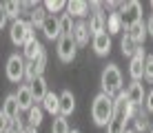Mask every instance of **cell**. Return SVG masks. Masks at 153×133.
I'll use <instances>...</instances> for the list:
<instances>
[{
  "label": "cell",
  "instance_id": "44dd1931",
  "mask_svg": "<svg viewBox=\"0 0 153 133\" xmlns=\"http://www.w3.org/2000/svg\"><path fill=\"white\" fill-rule=\"evenodd\" d=\"M67 13L71 18H84V16H89V2L71 0V2H67Z\"/></svg>",
  "mask_w": 153,
  "mask_h": 133
},
{
  "label": "cell",
  "instance_id": "d6986e66",
  "mask_svg": "<svg viewBox=\"0 0 153 133\" xmlns=\"http://www.w3.org/2000/svg\"><path fill=\"white\" fill-rule=\"evenodd\" d=\"M73 40H76V45L78 47H84V45H89V27H87V22L84 20H78L76 22V27H73Z\"/></svg>",
  "mask_w": 153,
  "mask_h": 133
},
{
  "label": "cell",
  "instance_id": "3957f363",
  "mask_svg": "<svg viewBox=\"0 0 153 133\" xmlns=\"http://www.w3.org/2000/svg\"><path fill=\"white\" fill-rule=\"evenodd\" d=\"M102 7L104 4L102 2H89V9H91V16H89V33H91V38L93 36H98V33H102L104 31V25H107V16L102 13Z\"/></svg>",
  "mask_w": 153,
  "mask_h": 133
},
{
  "label": "cell",
  "instance_id": "9a60e30c",
  "mask_svg": "<svg viewBox=\"0 0 153 133\" xmlns=\"http://www.w3.org/2000/svg\"><path fill=\"white\" fill-rule=\"evenodd\" d=\"M58 98H60V115L62 118H67V115H71L73 111H76V95H73L69 89H65Z\"/></svg>",
  "mask_w": 153,
  "mask_h": 133
},
{
  "label": "cell",
  "instance_id": "ffe728a7",
  "mask_svg": "<svg viewBox=\"0 0 153 133\" xmlns=\"http://www.w3.org/2000/svg\"><path fill=\"white\" fill-rule=\"evenodd\" d=\"M42 111H47L51 115H60V98H58V93L47 91L45 100H42Z\"/></svg>",
  "mask_w": 153,
  "mask_h": 133
},
{
  "label": "cell",
  "instance_id": "f35d334b",
  "mask_svg": "<svg viewBox=\"0 0 153 133\" xmlns=\"http://www.w3.org/2000/svg\"><path fill=\"white\" fill-rule=\"evenodd\" d=\"M146 133H153V126H149V131H146Z\"/></svg>",
  "mask_w": 153,
  "mask_h": 133
},
{
  "label": "cell",
  "instance_id": "ba28073f",
  "mask_svg": "<svg viewBox=\"0 0 153 133\" xmlns=\"http://www.w3.org/2000/svg\"><path fill=\"white\" fill-rule=\"evenodd\" d=\"M144 58H146V53L142 47H138L135 53L129 58V76L133 82H140L142 76H144Z\"/></svg>",
  "mask_w": 153,
  "mask_h": 133
},
{
  "label": "cell",
  "instance_id": "5b68a950",
  "mask_svg": "<svg viewBox=\"0 0 153 133\" xmlns=\"http://www.w3.org/2000/svg\"><path fill=\"white\" fill-rule=\"evenodd\" d=\"M4 71H7V80L9 82L18 84L20 80H25V58L20 56V53H11L9 60H7Z\"/></svg>",
  "mask_w": 153,
  "mask_h": 133
},
{
  "label": "cell",
  "instance_id": "4dcf8cb0",
  "mask_svg": "<svg viewBox=\"0 0 153 133\" xmlns=\"http://www.w3.org/2000/svg\"><path fill=\"white\" fill-rule=\"evenodd\" d=\"M146 82H153V56H146L144 58V76Z\"/></svg>",
  "mask_w": 153,
  "mask_h": 133
},
{
  "label": "cell",
  "instance_id": "7402d4cb",
  "mask_svg": "<svg viewBox=\"0 0 153 133\" xmlns=\"http://www.w3.org/2000/svg\"><path fill=\"white\" fill-rule=\"evenodd\" d=\"M104 31H107L109 36H115V33H120V31H124V29H122V18H120V11H111V13L107 16Z\"/></svg>",
  "mask_w": 153,
  "mask_h": 133
},
{
  "label": "cell",
  "instance_id": "e575fe53",
  "mask_svg": "<svg viewBox=\"0 0 153 133\" xmlns=\"http://www.w3.org/2000/svg\"><path fill=\"white\" fill-rule=\"evenodd\" d=\"M7 13H4V9H2V4H0V29H4V25H7Z\"/></svg>",
  "mask_w": 153,
  "mask_h": 133
},
{
  "label": "cell",
  "instance_id": "d590c367",
  "mask_svg": "<svg viewBox=\"0 0 153 133\" xmlns=\"http://www.w3.org/2000/svg\"><path fill=\"white\" fill-rule=\"evenodd\" d=\"M25 133H38V129H33V126H27V129H25Z\"/></svg>",
  "mask_w": 153,
  "mask_h": 133
},
{
  "label": "cell",
  "instance_id": "603a6c76",
  "mask_svg": "<svg viewBox=\"0 0 153 133\" xmlns=\"http://www.w3.org/2000/svg\"><path fill=\"white\" fill-rule=\"evenodd\" d=\"M2 9H4V13H7V18H11V22H13V20H18L20 13H22V2L9 0V2H2Z\"/></svg>",
  "mask_w": 153,
  "mask_h": 133
},
{
  "label": "cell",
  "instance_id": "836d02e7",
  "mask_svg": "<svg viewBox=\"0 0 153 133\" xmlns=\"http://www.w3.org/2000/svg\"><path fill=\"white\" fill-rule=\"evenodd\" d=\"M144 27H146V36H153V13L149 16V20L144 22Z\"/></svg>",
  "mask_w": 153,
  "mask_h": 133
},
{
  "label": "cell",
  "instance_id": "ab89813d",
  "mask_svg": "<svg viewBox=\"0 0 153 133\" xmlns=\"http://www.w3.org/2000/svg\"><path fill=\"white\" fill-rule=\"evenodd\" d=\"M7 133H13V131H11V129H9V131H7Z\"/></svg>",
  "mask_w": 153,
  "mask_h": 133
},
{
  "label": "cell",
  "instance_id": "1f68e13d",
  "mask_svg": "<svg viewBox=\"0 0 153 133\" xmlns=\"http://www.w3.org/2000/svg\"><path fill=\"white\" fill-rule=\"evenodd\" d=\"M9 129H11V122H9V118L2 113V109H0V133H7Z\"/></svg>",
  "mask_w": 153,
  "mask_h": 133
},
{
  "label": "cell",
  "instance_id": "7a4b0ae2",
  "mask_svg": "<svg viewBox=\"0 0 153 133\" xmlns=\"http://www.w3.org/2000/svg\"><path fill=\"white\" fill-rule=\"evenodd\" d=\"M111 115H113V98H109L104 93H98L93 98V104H91V118L96 122V126H107Z\"/></svg>",
  "mask_w": 153,
  "mask_h": 133
},
{
  "label": "cell",
  "instance_id": "60d3db41",
  "mask_svg": "<svg viewBox=\"0 0 153 133\" xmlns=\"http://www.w3.org/2000/svg\"><path fill=\"white\" fill-rule=\"evenodd\" d=\"M151 7H153V0H151Z\"/></svg>",
  "mask_w": 153,
  "mask_h": 133
},
{
  "label": "cell",
  "instance_id": "8992f818",
  "mask_svg": "<svg viewBox=\"0 0 153 133\" xmlns=\"http://www.w3.org/2000/svg\"><path fill=\"white\" fill-rule=\"evenodd\" d=\"M29 33H33V27L29 25V20L18 18V20L11 22V27H9V38H11V42L16 47H22Z\"/></svg>",
  "mask_w": 153,
  "mask_h": 133
},
{
  "label": "cell",
  "instance_id": "7c38bea8",
  "mask_svg": "<svg viewBox=\"0 0 153 133\" xmlns=\"http://www.w3.org/2000/svg\"><path fill=\"white\" fill-rule=\"evenodd\" d=\"M91 47H93V51H96V56H100V58L109 56V53H111V36H109L107 31L93 36L91 38Z\"/></svg>",
  "mask_w": 153,
  "mask_h": 133
},
{
  "label": "cell",
  "instance_id": "cb8c5ba5",
  "mask_svg": "<svg viewBox=\"0 0 153 133\" xmlns=\"http://www.w3.org/2000/svg\"><path fill=\"white\" fill-rule=\"evenodd\" d=\"M58 22H60V33H62V36H71V33H73L76 20H73L69 13H60V16H58Z\"/></svg>",
  "mask_w": 153,
  "mask_h": 133
},
{
  "label": "cell",
  "instance_id": "f1b7e54d",
  "mask_svg": "<svg viewBox=\"0 0 153 133\" xmlns=\"http://www.w3.org/2000/svg\"><path fill=\"white\" fill-rule=\"evenodd\" d=\"M133 120H135V129H133L135 133L149 131V126H151V124H149V118H146V111H142V109H140V111H138V115H135Z\"/></svg>",
  "mask_w": 153,
  "mask_h": 133
},
{
  "label": "cell",
  "instance_id": "83f0119b",
  "mask_svg": "<svg viewBox=\"0 0 153 133\" xmlns=\"http://www.w3.org/2000/svg\"><path fill=\"white\" fill-rule=\"evenodd\" d=\"M120 49H122V56L124 58H131L135 53V49H138V47L133 45V40L129 38V33H126L124 31V36H122V42H120Z\"/></svg>",
  "mask_w": 153,
  "mask_h": 133
},
{
  "label": "cell",
  "instance_id": "4fadbf2b",
  "mask_svg": "<svg viewBox=\"0 0 153 133\" xmlns=\"http://www.w3.org/2000/svg\"><path fill=\"white\" fill-rule=\"evenodd\" d=\"M42 33H45V38L47 40H58L60 38V22H58V16H49L47 13V18H45V22H42Z\"/></svg>",
  "mask_w": 153,
  "mask_h": 133
},
{
  "label": "cell",
  "instance_id": "74e56055",
  "mask_svg": "<svg viewBox=\"0 0 153 133\" xmlns=\"http://www.w3.org/2000/svg\"><path fill=\"white\" fill-rule=\"evenodd\" d=\"M69 133H80V131H78V129H71V131H69Z\"/></svg>",
  "mask_w": 153,
  "mask_h": 133
},
{
  "label": "cell",
  "instance_id": "ac0fdd59",
  "mask_svg": "<svg viewBox=\"0 0 153 133\" xmlns=\"http://www.w3.org/2000/svg\"><path fill=\"white\" fill-rule=\"evenodd\" d=\"M2 113L9 118V122H13L16 118H20V106H18V102H16V95L13 93H9L7 98H4V102H2Z\"/></svg>",
  "mask_w": 153,
  "mask_h": 133
},
{
  "label": "cell",
  "instance_id": "2e32d148",
  "mask_svg": "<svg viewBox=\"0 0 153 133\" xmlns=\"http://www.w3.org/2000/svg\"><path fill=\"white\" fill-rule=\"evenodd\" d=\"M29 89H31V95H33V102H42L47 91H49V84H47L45 76H40V78H36L33 82L29 84Z\"/></svg>",
  "mask_w": 153,
  "mask_h": 133
},
{
  "label": "cell",
  "instance_id": "30bf717a",
  "mask_svg": "<svg viewBox=\"0 0 153 133\" xmlns=\"http://www.w3.org/2000/svg\"><path fill=\"white\" fill-rule=\"evenodd\" d=\"M42 51H45L42 42L36 38V33H29L25 45H22V58H27V62H33V60H38V56Z\"/></svg>",
  "mask_w": 153,
  "mask_h": 133
},
{
  "label": "cell",
  "instance_id": "8d00e7d4",
  "mask_svg": "<svg viewBox=\"0 0 153 133\" xmlns=\"http://www.w3.org/2000/svg\"><path fill=\"white\" fill-rule=\"evenodd\" d=\"M124 133H135V131H133V129H126V131H124Z\"/></svg>",
  "mask_w": 153,
  "mask_h": 133
},
{
  "label": "cell",
  "instance_id": "52a82bcc",
  "mask_svg": "<svg viewBox=\"0 0 153 133\" xmlns=\"http://www.w3.org/2000/svg\"><path fill=\"white\" fill-rule=\"evenodd\" d=\"M78 53V45L73 40V36H60L58 38V58L62 62H73Z\"/></svg>",
  "mask_w": 153,
  "mask_h": 133
},
{
  "label": "cell",
  "instance_id": "f546056e",
  "mask_svg": "<svg viewBox=\"0 0 153 133\" xmlns=\"http://www.w3.org/2000/svg\"><path fill=\"white\" fill-rule=\"evenodd\" d=\"M69 131H71V126H69V122H67V118L56 115L53 124H51V133H69Z\"/></svg>",
  "mask_w": 153,
  "mask_h": 133
},
{
  "label": "cell",
  "instance_id": "4316f807",
  "mask_svg": "<svg viewBox=\"0 0 153 133\" xmlns=\"http://www.w3.org/2000/svg\"><path fill=\"white\" fill-rule=\"evenodd\" d=\"M42 7H45V11L49 16H56L62 9H67V2H62V0H47V2H42Z\"/></svg>",
  "mask_w": 153,
  "mask_h": 133
},
{
  "label": "cell",
  "instance_id": "d6a6232c",
  "mask_svg": "<svg viewBox=\"0 0 153 133\" xmlns=\"http://www.w3.org/2000/svg\"><path fill=\"white\" fill-rule=\"evenodd\" d=\"M144 106H146V113H153V89L149 93H146V98H144Z\"/></svg>",
  "mask_w": 153,
  "mask_h": 133
},
{
  "label": "cell",
  "instance_id": "9c48e42d",
  "mask_svg": "<svg viewBox=\"0 0 153 133\" xmlns=\"http://www.w3.org/2000/svg\"><path fill=\"white\" fill-rule=\"evenodd\" d=\"M45 67H47V51L40 53L38 60L25 62V80H27V84H31L36 78H40L42 73H45Z\"/></svg>",
  "mask_w": 153,
  "mask_h": 133
},
{
  "label": "cell",
  "instance_id": "5bb4252c",
  "mask_svg": "<svg viewBox=\"0 0 153 133\" xmlns=\"http://www.w3.org/2000/svg\"><path fill=\"white\" fill-rule=\"evenodd\" d=\"M13 95H16V102H18L20 111H29L31 106H33V95H31L29 84H22V87H18V91H16Z\"/></svg>",
  "mask_w": 153,
  "mask_h": 133
},
{
  "label": "cell",
  "instance_id": "e0dca14e",
  "mask_svg": "<svg viewBox=\"0 0 153 133\" xmlns=\"http://www.w3.org/2000/svg\"><path fill=\"white\" fill-rule=\"evenodd\" d=\"M126 33H129V38L133 40V45L135 47H142L144 45V40H146V27H144V22H135V25H131L129 29H126Z\"/></svg>",
  "mask_w": 153,
  "mask_h": 133
},
{
  "label": "cell",
  "instance_id": "484cf974",
  "mask_svg": "<svg viewBox=\"0 0 153 133\" xmlns=\"http://www.w3.org/2000/svg\"><path fill=\"white\" fill-rule=\"evenodd\" d=\"M45 18H47V11H45V7H42V2H38L33 9H31V20H29V25H31V27H42Z\"/></svg>",
  "mask_w": 153,
  "mask_h": 133
},
{
  "label": "cell",
  "instance_id": "277c9868",
  "mask_svg": "<svg viewBox=\"0 0 153 133\" xmlns=\"http://www.w3.org/2000/svg\"><path fill=\"white\" fill-rule=\"evenodd\" d=\"M120 18H122V29L126 31L131 25H135V22L142 20V4L138 2V0L124 2L122 9H120Z\"/></svg>",
  "mask_w": 153,
  "mask_h": 133
},
{
  "label": "cell",
  "instance_id": "d4e9b609",
  "mask_svg": "<svg viewBox=\"0 0 153 133\" xmlns=\"http://www.w3.org/2000/svg\"><path fill=\"white\" fill-rule=\"evenodd\" d=\"M27 113H29V118H27L29 126H33V129H38V126L42 124V115H45V111H42V106L33 104V106H31V109L27 111Z\"/></svg>",
  "mask_w": 153,
  "mask_h": 133
},
{
  "label": "cell",
  "instance_id": "6da1fadb",
  "mask_svg": "<svg viewBox=\"0 0 153 133\" xmlns=\"http://www.w3.org/2000/svg\"><path fill=\"white\" fill-rule=\"evenodd\" d=\"M100 87H102L104 95H109V98H115L120 91H122V71H120L118 65H107L102 69V76H100Z\"/></svg>",
  "mask_w": 153,
  "mask_h": 133
},
{
  "label": "cell",
  "instance_id": "8fae6325",
  "mask_svg": "<svg viewBox=\"0 0 153 133\" xmlns=\"http://www.w3.org/2000/svg\"><path fill=\"white\" fill-rule=\"evenodd\" d=\"M124 95H126V102L133 104V106H142L146 98V91H144V84L142 82H131L129 87L124 89Z\"/></svg>",
  "mask_w": 153,
  "mask_h": 133
}]
</instances>
